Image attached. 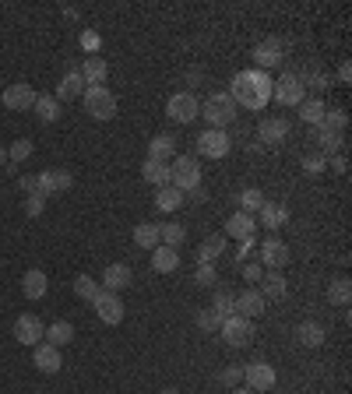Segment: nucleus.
Wrapping results in <instances>:
<instances>
[{
	"label": "nucleus",
	"mask_w": 352,
	"mask_h": 394,
	"mask_svg": "<svg viewBox=\"0 0 352 394\" xmlns=\"http://www.w3.org/2000/svg\"><path fill=\"white\" fill-rule=\"evenodd\" d=\"M201 117H204L215 131H226V127L236 120V103L229 99V92H211V96L201 103Z\"/></svg>",
	"instance_id": "2"
},
{
	"label": "nucleus",
	"mask_w": 352,
	"mask_h": 394,
	"mask_svg": "<svg viewBox=\"0 0 352 394\" xmlns=\"http://www.w3.org/2000/svg\"><path fill=\"white\" fill-rule=\"evenodd\" d=\"M264 299H282L285 292H289V282H285V275L282 271H264L261 275V289H257Z\"/></svg>",
	"instance_id": "24"
},
{
	"label": "nucleus",
	"mask_w": 352,
	"mask_h": 394,
	"mask_svg": "<svg viewBox=\"0 0 352 394\" xmlns=\"http://www.w3.org/2000/svg\"><path fill=\"white\" fill-rule=\"evenodd\" d=\"M345 124H348V120H345V113H341V110H327V113H324V127H331V131H338V134H341V131H345Z\"/></svg>",
	"instance_id": "46"
},
{
	"label": "nucleus",
	"mask_w": 352,
	"mask_h": 394,
	"mask_svg": "<svg viewBox=\"0 0 352 394\" xmlns=\"http://www.w3.org/2000/svg\"><path fill=\"white\" fill-rule=\"evenodd\" d=\"M243 380H247L250 390H271L275 387V366L264 362V359H254V362L243 366Z\"/></svg>",
	"instance_id": "9"
},
{
	"label": "nucleus",
	"mask_w": 352,
	"mask_h": 394,
	"mask_svg": "<svg viewBox=\"0 0 352 394\" xmlns=\"http://www.w3.org/2000/svg\"><path fill=\"white\" fill-rule=\"evenodd\" d=\"M229 99L236 106H247V110H261L268 99H271V81L261 74V71H240L233 78V92Z\"/></svg>",
	"instance_id": "1"
},
{
	"label": "nucleus",
	"mask_w": 352,
	"mask_h": 394,
	"mask_svg": "<svg viewBox=\"0 0 352 394\" xmlns=\"http://www.w3.org/2000/svg\"><path fill=\"white\" fill-rule=\"evenodd\" d=\"M327 299H331L334 306H348V299H352V285H348V278H334V282L327 285Z\"/></svg>",
	"instance_id": "40"
},
{
	"label": "nucleus",
	"mask_w": 352,
	"mask_h": 394,
	"mask_svg": "<svg viewBox=\"0 0 352 394\" xmlns=\"http://www.w3.org/2000/svg\"><path fill=\"white\" fill-rule=\"evenodd\" d=\"M159 239H162V247H173L176 250L187 239V229L180 222H166V225H159Z\"/></svg>",
	"instance_id": "38"
},
{
	"label": "nucleus",
	"mask_w": 352,
	"mask_h": 394,
	"mask_svg": "<svg viewBox=\"0 0 352 394\" xmlns=\"http://www.w3.org/2000/svg\"><path fill=\"white\" fill-rule=\"evenodd\" d=\"M82 103H85V113L92 120H113L117 117V96L106 85H89L85 96H82Z\"/></svg>",
	"instance_id": "3"
},
{
	"label": "nucleus",
	"mask_w": 352,
	"mask_h": 394,
	"mask_svg": "<svg viewBox=\"0 0 352 394\" xmlns=\"http://www.w3.org/2000/svg\"><path fill=\"white\" fill-rule=\"evenodd\" d=\"M194 282H197L201 289H215V282H219V271H215V264H197V271H194Z\"/></svg>",
	"instance_id": "42"
},
{
	"label": "nucleus",
	"mask_w": 352,
	"mask_h": 394,
	"mask_svg": "<svg viewBox=\"0 0 352 394\" xmlns=\"http://www.w3.org/2000/svg\"><path fill=\"white\" fill-rule=\"evenodd\" d=\"M106 74H110V64H106L103 57H89V60L82 64L85 85H106Z\"/></svg>",
	"instance_id": "27"
},
{
	"label": "nucleus",
	"mask_w": 352,
	"mask_h": 394,
	"mask_svg": "<svg viewBox=\"0 0 352 394\" xmlns=\"http://www.w3.org/2000/svg\"><path fill=\"white\" fill-rule=\"evenodd\" d=\"M82 43H85V46H89V50H96V46H99V39H96V36H92V32H89V36H85V39H82Z\"/></svg>",
	"instance_id": "54"
},
{
	"label": "nucleus",
	"mask_w": 352,
	"mask_h": 394,
	"mask_svg": "<svg viewBox=\"0 0 352 394\" xmlns=\"http://www.w3.org/2000/svg\"><path fill=\"white\" fill-rule=\"evenodd\" d=\"M289 222V208L285 204H275V201H264L261 204V211H257V225H264V229H282Z\"/></svg>",
	"instance_id": "18"
},
{
	"label": "nucleus",
	"mask_w": 352,
	"mask_h": 394,
	"mask_svg": "<svg viewBox=\"0 0 352 394\" xmlns=\"http://www.w3.org/2000/svg\"><path fill=\"white\" fill-rule=\"evenodd\" d=\"M264 306H268V299H264L257 289H243V292L236 296V313H240V317H247V320L261 317V313H264Z\"/></svg>",
	"instance_id": "16"
},
{
	"label": "nucleus",
	"mask_w": 352,
	"mask_h": 394,
	"mask_svg": "<svg viewBox=\"0 0 352 394\" xmlns=\"http://www.w3.org/2000/svg\"><path fill=\"white\" fill-rule=\"evenodd\" d=\"M176 268H180V254H176L173 247H162V243H159V247L152 250V271H155V275H173Z\"/></svg>",
	"instance_id": "21"
},
{
	"label": "nucleus",
	"mask_w": 352,
	"mask_h": 394,
	"mask_svg": "<svg viewBox=\"0 0 352 394\" xmlns=\"http://www.w3.org/2000/svg\"><path fill=\"white\" fill-rule=\"evenodd\" d=\"M183 201H187V194H180L176 187H159V194H155L159 211H176V208H183Z\"/></svg>",
	"instance_id": "33"
},
{
	"label": "nucleus",
	"mask_w": 352,
	"mask_h": 394,
	"mask_svg": "<svg viewBox=\"0 0 352 394\" xmlns=\"http://www.w3.org/2000/svg\"><path fill=\"white\" fill-rule=\"evenodd\" d=\"M162 394H180V390H176V387H166V390H162Z\"/></svg>",
	"instance_id": "58"
},
{
	"label": "nucleus",
	"mask_w": 352,
	"mask_h": 394,
	"mask_svg": "<svg viewBox=\"0 0 352 394\" xmlns=\"http://www.w3.org/2000/svg\"><path fill=\"white\" fill-rule=\"evenodd\" d=\"M169 169H173V183H169V187H176L180 194H190V190L201 187V166H197V159H190V155H176Z\"/></svg>",
	"instance_id": "4"
},
{
	"label": "nucleus",
	"mask_w": 352,
	"mask_h": 394,
	"mask_svg": "<svg viewBox=\"0 0 352 394\" xmlns=\"http://www.w3.org/2000/svg\"><path fill=\"white\" fill-rule=\"evenodd\" d=\"M313 88H327V78L324 74H313Z\"/></svg>",
	"instance_id": "55"
},
{
	"label": "nucleus",
	"mask_w": 352,
	"mask_h": 394,
	"mask_svg": "<svg viewBox=\"0 0 352 394\" xmlns=\"http://www.w3.org/2000/svg\"><path fill=\"white\" fill-rule=\"evenodd\" d=\"M264 268L261 264H243V282H261Z\"/></svg>",
	"instance_id": "49"
},
{
	"label": "nucleus",
	"mask_w": 352,
	"mask_h": 394,
	"mask_svg": "<svg viewBox=\"0 0 352 394\" xmlns=\"http://www.w3.org/2000/svg\"><path fill=\"white\" fill-rule=\"evenodd\" d=\"M285 264H289V247L282 239H275V236L264 239L261 243V268L264 271H282Z\"/></svg>",
	"instance_id": "13"
},
{
	"label": "nucleus",
	"mask_w": 352,
	"mask_h": 394,
	"mask_svg": "<svg viewBox=\"0 0 352 394\" xmlns=\"http://www.w3.org/2000/svg\"><path fill=\"white\" fill-rule=\"evenodd\" d=\"M254 60H257L261 71H264V67H278V64H282V46H278L275 39H268V43H261V46L254 50Z\"/></svg>",
	"instance_id": "30"
},
{
	"label": "nucleus",
	"mask_w": 352,
	"mask_h": 394,
	"mask_svg": "<svg viewBox=\"0 0 352 394\" xmlns=\"http://www.w3.org/2000/svg\"><path fill=\"white\" fill-rule=\"evenodd\" d=\"M32 362H36L43 373H57V369L64 366V359H60V348H57V345H50V341H39V345H36V352H32Z\"/></svg>",
	"instance_id": "19"
},
{
	"label": "nucleus",
	"mask_w": 352,
	"mask_h": 394,
	"mask_svg": "<svg viewBox=\"0 0 352 394\" xmlns=\"http://www.w3.org/2000/svg\"><path fill=\"white\" fill-rule=\"evenodd\" d=\"M211 310L219 313V320L233 317V313H236V296L226 292V289H215V296H211Z\"/></svg>",
	"instance_id": "36"
},
{
	"label": "nucleus",
	"mask_w": 352,
	"mask_h": 394,
	"mask_svg": "<svg viewBox=\"0 0 352 394\" xmlns=\"http://www.w3.org/2000/svg\"><path fill=\"white\" fill-rule=\"evenodd\" d=\"M226 236H233V239H254L257 236V218L254 215H243V211H236V215H229V222H226Z\"/></svg>",
	"instance_id": "14"
},
{
	"label": "nucleus",
	"mask_w": 352,
	"mask_h": 394,
	"mask_svg": "<svg viewBox=\"0 0 352 394\" xmlns=\"http://www.w3.org/2000/svg\"><path fill=\"white\" fill-rule=\"evenodd\" d=\"M285 134H289V120H282V117H268L257 127V138L264 145H278V141H285Z\"/></svg>",
	"instance_id": "20"
},
{
	"label": "nucleus",
	"mask_w": 352,
	"mask_h": 394,
	"mask_svg": "<svg viewBox=\"0 0 352 394\" xmlns=\"http://www.w3.org/2000/svg\"><path fill=\"white\" fill-rule=\"evenodd\" d=\"M141 176H145L148 183H155V187H169V183H173V169H169V162H159V159H145Z\"/></svg>",
	"instance_id": "23"
},
{
	"label": "nucleus",
	"mask_w": 352,
	"mask_h": 394,
	"mask_svg": "<svg viewBox=\"0 0 352 394\" xmlns=\"http://www.w3.org/2000/svg\"><path fill=\"white\" fill-rule=\"evenodd\" d=\"M99 292H103V285H99V282H96L92 275H78V278H74V296H78V299L92 303V299H96Z\"/></svg>",
	"instance_id": "39"
},
{
	"label": "nucleus",
	"mask_w": 352,
	"mask_h": 394,
	"mask_svg": "<svg viewBox=\"0 0 352 394\" xmlns=\"http://www.w3.org/2000/svg\"><path fill=\"white\" fill-rule=\"evenodd\" d=\"M338 81H345V85L352 81V67H348V64H341V67H338Z\"/></svg>",
	"instance_id": "52"
},
{
	"label": "nucleus",
	"mask_w": 352,
	"mask_h": 394,
	"mask_svg": "<svg viewBox=\"0 0 352 394\" xmlns=\"http://www.w3.org/2000/svg\"><path fill=\"white\" fill-rule=\"evenodd\" d=\"M303 78L299 74H282L275 85H271V96H275V103H282V106H299L303 103Z\"/></svg>",
	"instance_id": "7"
},
{
	"label": "nucleus",
	"mask_w": 352,
	"mask_h": 394,
	"mask_svg": "<svg viewBox=\"0 0 352 394\" xmlns=\"http://www.w3.org/2000/svg\"><path fill=\"white\" fill-rule=\"evenodd\" d=\"M134 243L141 247V250H155L162 239H159V225L155 222H141V225H134Z\"/></svg>",
	"instance_id": "34"
},
{
	"label": "nucleus",
	"mask_w": 352,
	"mask_h": 394,
	"mask_svg": "<svg viewBox=\"0 0 352 394\" xmlns=\"http://www.w3.org/2000/svg\"><path fill=\"white\" fill-rule=\"evenodd\" d=\"M43 208H46V197H25V215L29 218H39Z\"/></svg>",
	"instance_id": "48"
},
{
	"label": "nucleus",
	"mask_w": 352,
	"mask_h": 394,
	"mask_svg": "<svg viewBox=\"0 0 352 394\" xmlns=\"http://www.w3.org/2000/svg\"><path fill=\"white\" fill-rule=\"evenodd\" d=\"M204 197H208V194H204V187H197V190H190V201H197V204H201Z\"/></svg>",
	"instance_id": "53"
},
{
	"label": "nucleus",
	"mask_w": 352,
	"mask_h": 394,
	"mask_svg": "<svg viewBox=\"0 0 352 394\" xmlns=\"http://www.w3.org/2000/svg\"><path fill=\"white\" fill-rule=\"evenodd\" d=\"M222 338H226V345H233V348H243L250 338H254V320H247V317H240V313H233V317H226L222 320Z\"/></svg>",
	"instance_id": "6"
},
{
	"label": "nucleus",
	"mask_w": 352,
	"mask_h": 394,
	"mask_svg": "<svg viewBox=\"0 0 352 394\" xmlns=\"http://www.w3.org/2000/svg\"><path fill=\"white\" fill-rule=\"evenodd\" d=\"M166 117H169L173 124H190V120L201 117V103L194 99V92H176V96H169V103H166Z\"/></svg>",
	"instance_id": "5"
},
{
	"label": "nucleus",
	"mask_w": 352,
	"mask_h": 394,
	"mask_svg": "<svg viewBox=\"0 0 352 394\" xmlns=\"http://www.w3.org/2000/svg\"><path fill=\"white\" fill-rule=\"evenodd\" d=\"M296 338H299V345H306V348H317V345H324L327 331H324L317 320H303V324L296 327Z\"/></svg>",
	"instance_id": "29"
},
{
	"label": "nucleus",
	"mask_w": 352,
	"mask_h": 394,
	"mask_svg": "<svg viewBox=\"0 0 352 394\" xmlns=\"http://www.w3.org/2000/svg\"><path fill=\"white\" fill-rule=\"evenodd\" d=\"M106 292H120V289H127V285H134V271L127 268V264H110L106 271H103V282H99Z\"/></svg>",
	"instance_id": "15"
},
{
	"label": "nucleus",
	"mask_w": 352,
	"mask_h": 394,
	"mask_svg": "<svg viewBox=\"0 0 352 394\" xmlns=\"http://www.w3.org/2000/svg\"><path fill=\"white\" fill-rule=\"evenodd\" d=\"M197 327H201L204 334H211V331H219V327H222V320H219V313H215V310H201V313H197Z\"/></svg>",
	"instance_id": "45"
},
{
	"label": "nucleus",
	"mask_w": 352,
	"mask_h": 394,
	"mask_svg": "<svg viewBox=\"0 0 352 394\" xmlns=\"http://www.w3.org/2000/svg\"><path fill=\"white\" fill-rule=\"evenodd\" d=\"M46 341L60 348V345H67V341H74V327H71L67 320H53V324L46 327Z\"/></svg>",
	"instance_id": "37"
},
{
	"label": "nucleus",
	"mask_w": 352,
	"mask_h": 394,
	"mask_svg": "<svg viewBox=\"0 0 352 394\" xmlns=\"http://www.w3.org/2000/svg\"><path fill=\"white\" fill-rule=\"evenodd\" d=\"M32 110L39 113V120H43V124L60 120V103H57V96H36V106H32Z\"/></svg>",
	"instance_id": "35"
},
{
	"label": "nucleus",
	"mask_w": 352,
	"mask_h": 394,
	"mask_svg": "<svg viewBox=\"0 0 352 394\" xmlns=\"http://www.w3.org/2000/svg\"><path fill=\"white\" fill-rule=\"evenodd\" d=\"M240 380H243V366H229L219 373V383H226V387H236Z\"/></svg>",
	"instance_id": "47"
},
{
	"label": "nucleus",
	"mask_w": 352,
	"mask_h": 394,
	"mask_svg": "<svg viewBox=\"0 0 352 394\" xmlns=\"http://www.w3.org/2000/svg\"><path fill=\"white\" fill-rule=\"evenodd\" d=\"M92 306H96V317L103 320V324H110V327H117L120 320H124V303H120V296L117 292H99L96 299H92Z\"/></svg>",
	"instance_id": "8"
},
{
	"label": "nucleus",
	"mask_w": 352,
	"mask_h": 394,
	"mask_svg": "<svg viewBox=\"0 0 352 394\" xmlns=\"http://www.w3.org/2000/svg\"><path fill=\"white\" fill-rule=\"evenodd\" d=\"M313 141H317V152L324 155V159H331L338 148H341V134L338 131H331V127H317V134H313Z\"/></svg>",
	"instance_id": "28"
},
{
	"label": "nucleus",
	"mask_w": 352,
	"mask_h": 394,
	"mask_svg": "<svg viewBox=\"0 0 352 394\" xmlns=\"http://www.w3.org/2000/svg\"><path fill=\"white\" fill-rule=\"evenodd\" d=\"M324 113H327V106H324L320 99H303V103H299V117H303V124H310V127H320V124H324Z\"/></svg>",
	"instance_id": "32"
},
{
	"label": "nucleus",
	"mask_w": 352,
	"mask_h": 394,
	"mask_svg": "<svg viewBox=\"0 0 352 394\" xmlns=\"http://www.w3.org/2000/svg\"><path fill=\"white\" fill-rule=\"evenodd\" d=\"M36 96H39V92H36L32 85L18 81V85H8V88H4V106L15 110V113H25V110L36 106Z\"/></svg>",
	"instance_id": "12"
},
{
	"label": "nucleus",
	"mask_w": 352,
	"mask_h": 394,
	"mask_svg": "<svg viewBox=\"0 0 352 394\" xmlns=\"http://www.w3.org/2000/svg\"><path fill=\"white\" fill-rule=\"evenodd\" d=\"M148 159H159V162L176 159V138H173V134H155V138L148 141Z\"/></svg>",
	"instance_id": "25"
},
{
	"label": "nucleus",
	"mask_w": 352,
	"mask_h": 394,
	"mask_svg": "<svg viewBox=\"0 0 352 394\" xmlns=\"http://www.w3.org/2000/svg\"><path fill=\"white\" fill-rule=\"evenodd\" d=\"M219 254H226V236H208L197 247V264H215Z\"/></svg>",
	"instance_id": "31"
},
{
	"label": "nucleus",
	"mask_w": 352,
	"mask_h": 394,
	"mask_svg": "<svg viewBox=\"0 0 352 394\" xmlns=\"http://www.w3.org/2000/svg\"><path fill=\"white\" fill-rule=\"evenodd\" d=\"M327 166H331V173H348V162H345V155H331V159H327Z\"/></svg>",
	"instance_id": "50"
},
{
	"label": "nucleus",
	"mask_w": 352,
	"mask_h": 394,
	"mask_svg": "<svg viewBox=\"0 0 352 394\" xmlns=\"http://www.w3.org/2000/svg\"><path fill=\"white\" fill-rule=\"evenodd\" d=\"M250 250H254V239H243V243H240V250H236V261H240V264H247V254H250Z\"/></svg>",
	"instance_id": "51"
},
{
	"label": "nucleus",
	"mask_w": 352,
	"mask_h": 394,
	"mask_svg": "<svg viewBox=\"0 0 352 394\" xmlns=\"http://www.w3.org/2000/svg\"><path fill=\"white\" fill-rule=\"evenodd\" d=\"M85 78H82V71H71V74H64V81L57 85V103H64V99H78V96H85Z\"/></svg>",
	"instance_id": "26"
},
{
	"label": "nucleus",
	"mask_w": 352,
	"mask_h": 394,
	"mask_svg": "<svg viewBox=\"0 0 352 394\" xmlns=\"http://www.w3.org/2000/svg\"><path fill=\"white\" fill-rule=\"evenodd\" d=\"M324 169H327V159H324L320 152H310V155H303V173L317 176V173H324Z\"/></svg>",
	"instance_id": "44"
},
{
	"label": "nucleus",
	"mask_w": 352,
	"mask_h": 394,
	"mask_svg": "<svg viewBox=\"0 0 352 394\" xmlns=\"http://www.w3.org/2000/svg\"><path fill=\"white\" fill-rule=\"evenodd\" d=\"M15 338L22 341V345H39L43 338H46V324L36 317V313H22L18 320H15Z\"/></svg>",
	"instance_id": "11"
},
{
	"label": "nucleus",
	"mask_w": 352,
	"mask_h": 394,
	"mask_svg": "<svg viewBox=\"0 0 352 394\" xmlns=\"http://www.w3.org/2000/svg\"><path fill=\"white\" fill-rule=\"evenodd\" d=\"M8 159L11 162H25V159H32V141H11V148H8Z\"/></svg>",
	"instance_id": "43"
},
{
	"label": "nucleus",
	"mask_w": 352,
	"mask_h": 394,
	"mask_svg": "<svg viewBox=\"0 0 352 394\" xmlns=\"http://www.w3.org/2000/svg\"><path fill=\"white\" fill-rule=\"evenodd\" d=\"M71 183H74V176H71L67 169H46V173H39L43 197H50V194H60V190H71Z\"/></svg>",
	"instance_id": "17"
},
{
	"label": "nucleus",
	"mask_w": 352,
	"mask_h": 394,
	"mask_svg": "<svg viewBox=\"0 0 352 394\" xmlns=\"http://www.w3.org/2000/svg\"><path fill=\"white\" fill-rule=\"evenodd\" d=\"M261 204H264V194H261L257 187H247V190L240 194V211H243V215H257Z\"/></svg>",
	"instance_id": "41"
},
{
	"label": "nucleus",
	"mask_w": 352,
	"mask_h": 394,
	"mask_svg": "<svg viewBox=\"0 0 352 394\" xmlns=\"http://www.w3.org/2000/svg\"><path fill=\"white\" fill-rule=\"evenodd\" d=\"M4 162H8V152H4V148H0V166H4Z\"/></svg>",
	"instance_id": "57"
},
{
	"label": "nucleus",
	"mask_w": 352,
	"mask_h": 394,
	"mask_svg": "<svg viewBox=\"0 0 352 394\" xmlns=\"http://www.w3.org/2000/svg\"><path fill=\"white\" fill-rule=\"evenodd\" d=\"M46 289H50V282H46V275H43L39 268H32V271H25V275H22V296H25V299H32V303H36V299H43V296H46Z\"/></svg>",
	"instance_id": "22"
},
{
	"label": "nucleus",
	"mask_w": 352,
	"mask_h": 394,
	"mask_svg": "<svg viewBox=\"0 0 352 394\" xmlns=\"http://www.w3.org/2000/svg\"><path fill=\"white\" fill-rule=\"evenodd\" d=\"M229 148H233V141H229V134H226V131L208 127V131L197 138V152H201V155H208V159H226V155H229Z\"/></svg>",
	"instance_id": "10"
},
{
	"label": "nucleus",
	"mask_w": 352,
	"mask_h": 394,
	"mask_svg": "<svg viewBox=\"0 0 352 394\" xmlns=\"http://www.w3.org/2000/svg\"><path fill=\"white\" fill-rule=\"evenodd\" d=\"M233 394H257V390H250V387H233Z\"/></svg>",
	"instance_id": "56"
}]
</instances>
